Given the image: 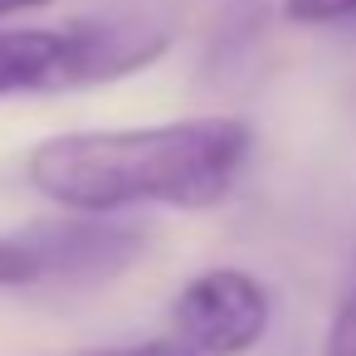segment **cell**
Returning a JSON list of instances; mask_svg holds the SVG:
<instances>
[{"instance_id": "cell-1", "label": "cell", "mask_w": 356, "mask_h": 356, "mask_svg": "<svg viewBox=\"0 0 356 356\" xmlns=\"http://www.w3.org/2000/svg\"><path fill=\"white\" fill-rule=\"evenodd\" d=\"M249 147V122L225 113L147 127H93L44 137L25 161V176L69 215H118L137 205L210 210L234 191Z\"/></svg>"}, {"instance_id": "cell-2", "label": "cell", "mask_w": 356, "mask_h": 356, "mask_svg": "<svg viewBox=\"0 0 356 356\" xmlns=\"http://www.w3.org/2000/svg\"><path fill=\"white\" fill-rule=\"evenodd\" d=\"M176 40V10L118 0L54 30H0V98L103 88L156 64Z\"/></svg>"}, {"instance_id": "cell-3", "label": "cell", "mask_w": 356, "mask_h": 356, "mask_svg": "<svg viewBox=\"0 0 356 356\" xmlns=\"http://www.w3.org/2000/svg\"><path fill=\"white\" fill-rule=\"evenodd\" d=\"M147 254L142 225L113 215H59L0 229V288H98Z\"/></svg>"}, {"instance_id": "cell-4", "label": "cell", "mask_w": 356, "mask_h": 356, "mask_svg": "<svg viewBox=\"0 0 356 356\" xmlns=\"http://www.w3.org/2000/svg\"><path fill=\"white\" fill-rule=\"evenodd\" d=\"M268 317H273L268 288L244 268H205L171 302L176 341L200 351V356L254 351L259 337L268 332Z\"/></svg>"}, {"instance_id": "cell-5", "label": "cell", "mask_w": 356, "mask_h": 356, "mask_svg": "<svg viewBox=\"0 0 356 356\" xmlns=\"http://www.w3.org/2000/svg\"><path fill=\"white\" fill-rule=\"evenodd\" d=\"M273 15H278V0H225L210 30V44H205V59H200V74L220 88L239 83L259 59V44Z\"/></svg>"}, {"instance_id": "cell-6", "label": "cell", "mask_w": 356, "mask_h": 356, "mask_svg": "<svg viewBox=\"0 0 356 356\" xmlns=\"http://www.w3.org/2000/svg\"><path fill=\"white\" fill-rule=\"evenodd\" d=\"M278 15L288 25L337 30V25H356V0H278Z\"/></svg>"}, {"instance_id": "cell-7", "label": "cell", "mask_w": 356, "mask_h": 356, "mask_svg": "<svg viewBox=\"0 0 356 356\" xmlns=\"http://www.w3.org/2000/svg\"><path fill=\"white\" fill-rule=\"evenodd\" d=\"M322 356H356V283L341 293V302H337V312L327 322Z\"/></svg>"}, {"instance_id": "cell-8", "label": "cell", "mask_w": 356, "mask_h": 356, "mask_svg": "<svg viewBox=\"0 0 356 356\" xmlns=\"http://www.w3.org/2000/svg\"><path fill=\"white\" fill-rule=\"evenodd\" d=\"M122 356H200V351H191V346H181V341H166V337H156V341L122 346Z\"/></svg>"}, {"instance_id": "cell-9", "label": "cell", "mask_w": 356, "mask_h": 356, "mask_svg": "<svg viewBox=\"0 0 356 356\" xmlns=\"http://www.w3.org/2000/svg\"><path fill=\"white\" fill-rule=\"evenodd\" d=\"M54 0H0V25L15 20V15H35V10H49Z\"/></svg>"}, {"instance_id": "cell-10", "label": "cell", "mask_w": 356, "mask_h": 356, "mask_svg": "<svg viewBox=\"0 0 356 356\" xmlns=\"http://www.w3.org/2000/svg\"><path fill=\"white\" fill-rule=\"evenodd\" d=\"M54 356H122V346H93V351H54Z\"/></svg>"}]
</instances>
